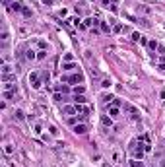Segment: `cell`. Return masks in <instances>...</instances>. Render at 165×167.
<instances>
[{
    "instance_id": "28",
    "label": "cell",
    "mask_w": 165,
    "mask_h": 167,
    "mask_svg": "<svg viewBox=\"0 0 165 167\" xmlns=\"http://www.w3.org/2000/svg\"><path fill=\"white\" fill-rule=\"evenodd\" d=\"M56 91H62V93H68V91H70V88H68L66 84H62V86H56Z\"/></svg>"
},
{
    "instance_id": "2",
    "label": "cell",
    "mask_w": 165,
    "mask_h": 167,
    "mask_svg": "<svg viewBox=\"0 0 165 167\" xmlns=\"http://www.w3.org/2000/svg\"><path fill=\"white\" fill-rule=\"evenodd\" d=\"M122 111L126 113L132 121H140V109H136L132 103H122Z\"/></svg>"
},
{
    "instance_id": "37",
    "label": "cell",
    "mask_w": 165,
    "mask_h": 167,
    "mask_svg": "<svg viewBox=\"0 0 165 167\" xmlns=\"http://www.w3.org/2000/svg\"><path fill=\"white\" fill-rule=\"evenodd\" d=\"M45 56H47V51H37V58L39 60H43Z\"/></svg>"
},
{
    "instance_id": "20",
    "label": "cell",
    "mask_w": 165,
    "mask_h": 167,
    "mask_svg": "<svg viewBox=\"0 0 165 167\" xmlns=\"http://www.w3.org/2000/svg\"><path fill=\"white\" fill-rule=\"evenodd\" d=\"M33 132L37 134V136H41V134H43V124H39V123H37L35 126H33Z\"/></svg>"
},
{
    "instance_id": "38",
    "label": "cell",
    "mask_w": 165,
    "mask_h": 167,
    "mask_svg": "<svg viewBox=\"0 0 165 167\" xmlns=\"http://www.w3.org/2000/svg\"><path fill=\"white\" fill-rule=\"evenodd\" d=\"M64 60H66V62H74V58H72L70 53H66V55H64Z\"/></svg>"
},
{
    "instance_id": "40",
    "label": "cell",
    "mask_w": 165,
    "mask_h": 167,
    "mask_svg": "<svg viewBox=\"0 0 165 167\" xmlns=\"http://www.w3.org/2000/svg\"><path fill=\"white\" fill-rule=\"evenodd\" d=\"M159 72H165V62H159Z\"/></svg>"
},
{
    "instance_id": "32",
    "label": "cell",
    "mask_w": 165,
    "mask_h": 167,
    "mask_svg": "<svg viewBox=\"0 0 165 167\" xmlns=\"http://www.w3.org/2000/svg\"><path fill=\"white\" fill-rule=\"evenodd\" d=\"M2 95H4V99H12V97L16 95V91H4Z\"/></svg>"
},
{
    "instance_id": "34",
    "label": "cell",
    "mask_w": 165,
    "mask_h": 167,
    "mask_svg": "<svg viewBox=\"0 0 165 167\" xmlns=\"http://www.w3.org/2000/svg\"><path fill=\"white\" fill-rule=\"evenodd\" d=\"M68 22H72L74 25H76V27H82V23H80L82 20H80V18H72V20H68Z\"/></svg>"
},
{
    "instance_id": "25",
    "label": "cell",
    "mask_w": 165,
    "mask_h": 167,
    "mask_svg": "<svg viewBox=\"0 0 165 167\" xmlns=\"http://www.w3.org/2000/svg\"><path fill=\"white\" fill-rule=\"evenodd\" d=\"M0 39H2V45L6 47V45H8V39H10V35H8V31H2V37H0Z\"/></svg>"
},
{
    "instance_id": "29",
    "label": "cell",
    "mask_w": 165,
    "mask_h": 167,
    "mask_svg": "<svg viewBox=\"0 0 165 167\" xmlns=\"http://www.w3.org/2000/svg\"><path fill=\"white\" fill-rule=\"evenodd\" d=\"M101 86H103V88H111V86H113V82H111L109 78H103V80H101Z\"/></svg>"
},
{
    "instance_id": "6",
    "label": "cell",
    "mask_w": 165,
    "mask_h": 167,
    "mask_svg": "<svg viewBox=\"0 0 165 167\" xmlns=\"http://www.w3.org/2000/svg\"><path fill=\"white\" fill-rule=\"evenodd\" d=\"M31 45H35L39 51H47V49H49V43L43 41V39H35V41H31Z\"/></svg>"
},
{
    "instance_id": "17",
    "label": "cell",
    "mask_w": 165,
    "mask_h": 167,
    "mask_svg": "<svg viewBox=\"0 0 165 167\" xmlns=\"http://www.w3.org/2000/svg\"><path fill=\"white\" fill-rule=\"evenodd\" d=\"M72 91H74V95H84L86 88H84V86H74V89H72Z\"/></svg>"
},
{
    "instance_id": "31",
    "label": "cell",
    "mask_w": 165,
    "mask_h": 167,
    "mask_svg": "<svg viewBox=\"0 0 165 167\" xmlns=\"http://www.w3.org/2000/svg\"><path fill=\"white\" fill-rule=\"evenodd\" d=\"M144 35H140L138 33V31H134V33H132V41H136V43H140V39H142Z\"/></svg>"
},
{
    "instance_id": "27",
    "label": "cell",
    "mask_w": 165,
    "mask_h": 167,
    "mask_svg": "<svg viewBox=\"0 0 165 167\" xmlns=\"http://www.w3.org/2000/svg\"><path fill=\"white\" fill-rule=\"evenodd\" d=\"M122 29H124V27H122L121 23H115V25H113V33H122Z\"/></svg>"
},
{
    "instance_id": "9",
    "label": "cell",
    "mask_w": 165,
    "mask_h": 167,
    "mask_svg": "<svg viewBox=\"0 0 165 167\" xmlns=\"http://www.w3.org/2000/svg\"><path fill=\"white\" fill-rule=\"evenodd\" d=\"M88 132V126H86V124L82 123V124H74V134H80V136H82V134H86Z\"/></svg>"
},
{
    "instance_id": "35",
    "label": "cell",
    "mask_w": 165,
    "mask_h": 167,
    "mask_svg": "<svg viewBox=\"0 0 165 167\" xmlns=\"http://www.w3.org/2000/svg\"><path fill=\"white\" fill-rule=\"evenodd\" d=\"M49 132H51V136H58V130H56V126H49Z\"/></svg>"
},
{
    "instance_id": "36",
    "label": "cell",
    "mask_w": 165,
    "mask_h": 167,
    "mask_svg": "<svg viewBox=\"0 0 165 167\" xmlns=\"http://www.w3.org/2000/svg\"><path fill=\"white\" fill-rule=\"evenodd\" d=\"M111 4H119V0H103V6H107V8H109Z\"/></svg>"
},
{
    "instance_id": "24",
    "label": "cell",
    "mask_w": 165,
    "mask_h": 167,
    "mask_svg": "<svg viewBox=\"0 0 165 167\" xmlns=\"http://www.w3.org/2000/svg\"><path fill=\"white\" fill-rule=\"evenodd\" d=\"M41 78H43L45 84H49V82H51V74H49L47 70H43V72H41Z\"/></svg>"
},
{
    "instance_id": "7",
    "label": "cell",
    "mask_w": 165,
    "mask_h": 167,
    "mask_svg": "<svg viewBox=\"0 0 165 167\" xmlns=\"http://www.w3.org/2000/svg\"><path fill=\"white\" fill-rule=\"evenodd\" d=\"M62 72H78V64L76 62H64L62 64Z\"/></svg>"
},
{
    "instance_id": "16",
    "label": "cell",
    "mask_w": 165,
    "mask_h": 167,
    "mask_svg": "<svg viewBox=\"0 0 165 167\" xmlns=\"http://www.w3.org/2000/svg\"><path fill=\"white\" fill-rule=\"evenodd\" d=\"M53 99H55L56 103H60V101H66V95L64 93H60V91H56L55 95H53Z\"/></svg>"
},
{
    "instance_id": "21",
    "label": "cell",
    "mask_w": 165,
    "mask_h": 167,
    "mask_svg": "<svg viewBox=\"0 0 165 167\" xmlns=\"http://www.w3.org/2000/svg\"><path fill=\"white\" fill-rule=\"evenodd\" d=\"M12 10H14V12H22L23 10V4H22V2H14V4H12Z\"/></svg>"
},
{
    "instance_id": "14",
    "label": "cell",
    "mask_w": 165,
    "mask_h": 167,
    "mask_svg": "<svg viewBox=\"0 0 165 167\" xmlns=\"http://www.w3.org/2000/svg\"><path fill=\"white\" fill-rule=\"evenodd\" d=\"M128 165H130V167H144V161H142V159H136V157H132L130 161H128Z\"/></svg>"
},
{
    "instance_id": "10",
    "label": "cell",
    "mask_w": 165,
    "mask_h": 167,
    "mask_svg": "<svg viewBox=\"0 0 165 167\" xmlns=\"http://www.w3.org/2000/svg\"><path fill=\"white\" fill-rule=\"evenodd\" d=\"M76 111H78V115H84V117H88L89 115V107L84 103V105H76Z\"/></svg>"
},
{
    "instance_id": "5",
    "label": "cell",
    "mask_w": 165,
    "mask_h": 167,
    "mask_svg": "<svg viewBox=\"0 0 165 167\" xmlns=\"http://www.w3.org/2000/svg\"><path fill=\"white\" fill-rule=\"evenodd\" d=\"M107 113H109V117H111V119H117V117L121 115V109H119V105L111 103V105H107Z\"/></svg>"
},
{
    "instance_id": "26",
    "label": "cell",
    "mask_w": 165,
    "mask_h": 167,
    "mask_svg": "<svg viewBox=\"0 0 165 167\" xmlns=\"http://www.w3.org/2000/svg\"><path fill=\"white\" fill-rule=\"evenodd\" d=\"M10 72H12V66L8 62H4V64H2V74H10Z\"/></svg>"
},
{
    "instance_id": "18",
    "label": "cell",
    "mask_w": 165,
    "mask_h": 167,
    "mask_svg": "<svg viewBox=\"0 0 165 167\" xmlns=\"http://www.w3.org/2000/svg\"><path fill=\"white\" fill-rule=\"evenodd\" d=\"M148 49H150V51H155V49H159V43H157L155 39H152V41H148Z\"/></svg>"
},
{
    "instance_id": "1",
    "label": "cell",
    "mask_w": 165,
    "mask_h": 167,
    "mask_svg": "<svg viewBox=\"0 0 165 167\" xmlns=\"http://www.w3.org/2000/svg\"><path fill=\"white\" fill-rule=\"evenodd\" d=\"M60 82H64V84H76V86H78V84H82V82H84V74H82L80 70L74 72V74H70V76L64 74V76L60 78Z\"/></svg>"
},
{
    "instance_id": "33",
    "label": "cell",
    "mask_w": 165,
    "mask_h": 167,
    "mask_svg": "<svg viewBox=\"0 0 165 167\" xmlns=\"http://www.w3.org/2000/svg\"><path fill=\"white\" fill-rule=\"evenodd\" d=\"M22 14H23V16H25V18H31V14H33V12L29 10V8H25V6H23V10H22Z\"/></svg>"
},
{
    "instance_id": "12",
    "label": "cell",
    "mask_w": 165,
    "mask_h": 167,
    "mask_svg": "<svg viewBox=\"0 0 165 167\" xmlns=\"http://www.w3.org/2000/svg\"><path fill=\"white\" fill-rule=\"evenodd\" d=\"M84 103H88L86 95H74V105H84Z\"/></svg>"
},
{
    "instance_id": "15",
    "label": "cell",
    "mask_w": 165,
    "mask_h": 167,
    "mask_svg": "<svg viewBox=\"0 0 165 167\" xmlns=\"http://www.w3.org/2000/svg\"><path fill=\"white\" fill-rule=\"evenodd\" d=\"M2 82H16V74H2Z\"/></svg>"
},
{
    "instance_id": "19",
    "label": "cell",
    "mask_w": 165,
    "mask_h": 167,
    "mask_svg": "<svg viewBox=\"0 0 165 167\" xmlns=\"http://www.w3.org/2000/svg\"><path fill=\"white\" fill-rule=\"evenodd\" d=\"M25 58H27V60H35V58H37V55H35V51H33V49H29V51L25 53Z\"/></svg>"
},
{
    "instance_id": "30",
    "label": "cell",
    "mask_w": 165,
    "mask_h": 167,
    "mask_svg": "<svg viewBox=\"0 0 165 167\" xmlns=\"http://www.w3.org/2000/svg\"><path fill=\"white\" fill-rule=\"evenodd\" d=\"M101 31H105V33H109V31H113L109 27V23H105V22H101Z\"/></svg>"
},
{
    "instance_id": "4",
    "label": "cell",
    "mask_w": 165,
    "mask_h": 167,
    "mask_svg": "<svg viewBox=\"0 0 165 167\" xmlns=\"http://www.w3.org/2000/svg\"><path fill=\"white\" fill-rule=\"evenodd\" d=\"M97 25H101V22H99L97 18H91V16L86 18L84 23H82V27H84V29H86V27H97Z\"/></svg>"
},
{
    "instance_id": "23",
    "label": "cell",
    "mask_w": 165,
    "mask_h": 167,
    "mask_svg": "<svg viewBox=\"0 0 165 167\" xmlns=\"http://www.w3.org/2000/svg\"><path fill=\"white\" fill-rule=\"evenodd\" d=\"M4 154H6V156H12V154H14V146L6 144V146H4Z\"/></svg>"
},
{
    "instance_id": "41",
    "label": "cell",
    "mask_w": 165,
    "mask_h": 167,
    "mask_svg": "<svg viewBox=\"0 0 165 167\" xmlns=\"http://www.w3.org/2000/svg\"><path fill=\"white\" fill-rule=\"evenodd\" d=\"M41 2H43L45 6H51V4H53V0H41Z\"/></svg>"
},
{
    "instance_id": "13",
    "label": "cell",
    "mask_w": 165,
    "mask_h": 167,
    "mask_svg": "<svg viewBox=\"0 0 165 167\" xmlns=\"http://www.w3.org/2000/svg\"><path fill=\"white\" fill-rule=\"evenodd\" d=\"M101 124H103V126H113V119H111V117H107V115H103V117H101Z\"/></svg>"
},
{
    "instance_id": "11",
    "label": "cell",
    "mask_w": 165,
    "mask_h": 167,
    "mask_svg": "<svg viewBox=\"0 0 165 167\" xmlns=\"http://www.w3.org/2000/svg\"><path fill=\"white\" fill-rule=\"evenodd\" d=\"M101 101H103L105 105H111V103L115 101V95H111V93H103V95H101Z\"/></svg>"
},
{
    "instance_id": "39",
    "label": "cell",
    "mask_w": 165,
    "mask_h": 167,
    "mask_svg": "<svg viewBox=\"0 0 165 167\" xmlns=\"http://www.w3.org/2000/svg\"><path fill=\"white\" fill-rule=\"evenodd\" d=\"M58 16H60V18H66V16H68V10H66V8H62V10L58 12Z\"/></svg>"
},
{
    "instance_id": "8",
    "label": "cell",
    "mask_w": 165,
    "mask_h": 167,
    "mask_svg": "<svg viewBox=\"0 0 165 167\" xmlns=\"http://www.w3.org/2000/svg\"><path fill=\"white\" fill-rule=\"evenodd\" d=\"M62 113H64V115H68V117H72V115H78L76 105H64V107H62Z\"/></svg>"
},
{
    "instance_id": "42",
    "label": "cell",
    "mask_w": 165,
    "mask_h": 167,
    "mask_svg": "<svg viewBox=\"0 0 165 167\" xmlns=\"http://www.w3.org/2000/svg\"><path fill=\"white\" fill-rule=\"evenodd\" d=\"M2 167H6V165H2Z\"/></svg>"
},
{
    "instance_id": "22",
    "label": "cell",
    "mask_w": 165,
    "mask_h": 167,
    "mask_svg": "<svg viewBox=\"0 0 165 167\" xmlns=\"http://www.w3.org/2000/svg\"><path fill=\"white\" fill-rule=\"evenodd\" d=\"M14 115H16V119H18V121H23V119H25V113H23L22 109H16Z\"/></svg>"
},
{
    "instance_id": "3",
    "label": "cell",
    "mask_w": 165,
    "mask_h": 167,
    "mask_svg": "<svg viewBox=\"0 0 165 167\" xmlns=\"http://www.w3.org/2000/svg\"><path fill=\"white\" fill-rule=\"evenodd\" d=\"M41 72H31V74H29V86H31L33 89H39L41 88V84H43V82H41Z\"/></svg>"
}]
</instances>
